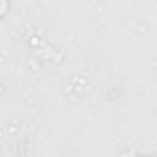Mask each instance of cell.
<instances>
[{"mask_svg": "<svg viewBox=\"0 0 157 157\" xmlns=\"http://www.w3.org/2000/svg\"><path fill=\"white\" fill-rule=\"evenodd\" d=\"M10 10V0H0V20L6 16Z\"/></svg>", "mask_w": 157, "mask_h": 157, "instance_id": "6da1fadb", "label": "cell"}]
</instances>
